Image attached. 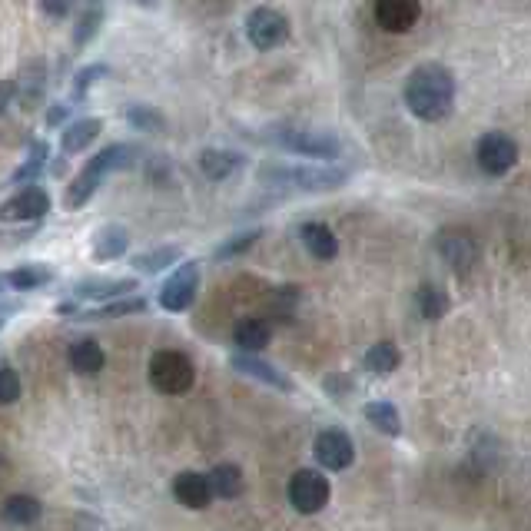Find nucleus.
Listing matches in <instances>:
<instances>
[{
	"label": "nucleus",
	"mask_w": 531,
	"mask_h": 531,
	"mask_svg": "<svg viewBox=\"0 0 531 531\" xmlns=\"http://www.w3.org/2000/svg\"><path fill=\"white\" fill-rule=\"evenodd\" d=\"M405 107L412 117L439 123L455 110V77L442 64L415 67L405 80Z\"/></svg>",
	"instance_id": "f257e3e1"
},
{
	"label": "nucleus",
	"mask_w": 531,
	"mask_h": 531,
	"mask_svg": "<svg viewBox=\"0 0 531 531\" xmlns=\"http://www.w3.org/2000/svg\"><path fill=\"white\" fill-rule=\"evenodd\" d=\"M140 150L133 147V143H110L107 150H100L97 156H90L87 166L74 176V183L67 186L64 193V206L67 210H80V206L90 203V196L100 190V183L107 180L110 173L117 170H130L133 163H137Z\"/></svg>",
	"instance_id": "f03ea898"
},
{
	"label": "nucleus",
	"mask_w": 531,
	"mask_h": 531,
	"mask_svg": "<svg viewBox=\"0 0 531 531\" xmlns=\"http://www.w3.org/2000/svg\"><path fill=\"white\" fill-rule=\"evenodd\" d=\"M263 183L273 186H293V190H306V193H319V190H339L342 183L349 180L346 170L339 166H269V170L259 173Z\"/></svg>",
	"instance_id": "7ed1b4c3"
},
{
	"label": "nucleus",
	"mask_w": 531,
	"mask_h": 531,
	"mask_svg": "<svg viewBox=\"0 0 531 531\" xmlns=\"http://www.w3.org/2000/svg\"><path fill=\"white\" fill-rule=\"evenodd\" d=\"M196 382V366L186 352L160 349L150 356V385L160 395H186Z\"/></svg>",
	"instance_id": "20e7f679"
},
{
	"label": "nucleus",
	"mask_w": 531,
	"mask_h": 531,
	"mask_svg": "<svg viewBox=\"0 0 531 531\" xmlns=\"http://www.w3.org/2000/svg\"><path fill=\"white\" fill-rule=\"evenodd\" d=\"M286 495H289V505H293L299 515H319L322 508L329 505L332 485L319 468H299V472H293V478H289Z\"/></svg>",
	"instance_id": "39448f33"
},
{
	"label": "nucleus",
	"mask_w": 531,
	"mask_h": 531,
	"mask_svg": "<svg viewBox=\"0 0 531 531\" xmlns=\"http://www.w3.org/2000/svg\"><path fill=\"white\" fill-rule=\"evenodd\" d=\"M273 140L289 153L312 156V160H336L342 153V143L336 133H322V130H306V127H283L273 133Z\"/></svg>",
	"instance_id": "423d86ee"
},
{
	"label": "nucleus",
	"mask_w": 531,
	"mask_h": 531,
	"mask_svg": "<svg viewBox=\"0 0 531 531\" xmlns=\"http://www.w3.org/2000/svg\"><path fill=\"white\" fill-rule=\"evenodd\" d=\"M289 34H293V27H289V20L283 10L276 7H253L246 14V37L249 44H253L256 50H276L283 47Z\"/></svg>",
	"instance_id": "0eeeda50"
},
{
	"label": "nucleus",
	"mask_w": 531,
	"mask_h": 531,
	"mask_svg": "<svg viewBox=\"0 0 531 531\" xmlns=\"http://www.w3.org/2000/svg\"><path fill=\"white\" fill-rule=\"evenodd\" d=\"M312 455L326 472H346L356 462V442L346 429H322L312 439Z\"/></svg>",
	"instance_id": "6e6552de"
},
{
	"label": "nucleus",
	"mask_w": 531,
	"mask_h": 531,
	"mask_svg": "<svg viewBox=\"0 0 531 531\" xmlns=\"http://www.w3.org/2000/svg\"><path fill=\"white\" fill-rule=\"evenodd\" d=\"M475 160L488 176H505L518 163V143L508 133L492 130L475 143Z\"/></svg>",
	"instance_id": "1a4fd4ad"
},
{
	"label": "nucleus",
	"mask_w": 531,
	"mask_h": 531,
	"mask_svg": "<svg viewBox=\"0 0 531 531\" xmlns=\"http://www.w3.org/2000/svg\"><path fill=\"white\" fill-rule=\"evenodd\" d=\"M196 293H200V263H183L176 266V273L160 286V306L166 312H186L196 303Z\"/></svg>",
	"instance_id": "9d476101"
},
{
	"label": "nucleus",
	"mask_w": 531,
	"mask_h": 531,
	"mask_svg": "<svg viewBox=\"0 0 531 531\" xmlns=\"http://www.w3.org/2000/svg\"><path fill=\"white\" fill-rule=\"evenodd\" d=\"M435 249H439V256L458 276H465L468 269L478 263V243L465 229H445V233H439V239H435Z\"/></svg>",
	"instance_id": "9b49d317"
},
{
	"label": "nucleus",
	"mask_w": 531,
	"mask_h": 531,
	"mask_svg": "<svg viewBox=\"0 0 531 531\" xmlns=\"http://www.w3.org/2000/svg\"><path fill=\"white\" fill-rule=\"evenodd\" d=\"M47 213H50V196L40 190V186L17 190L10 200H4V206H0V216H4L7 223H34V220H44Z\"/></svg>",
	"instance_id": "f8f14e48"
},
{
	"label": "nucleus",
	"mask_w": 531,
	"mask_h": 531,
	"mask_svg": "<svg viewBox=\"0 0 531 531\" xmlns=\"http://www.w3.org/2000/svg\"><path fill=\"white\" fill-rule=\"evenodd\" d=\"M137 289H140L137 276H127V279H80L70 293H74V299H100L107 306L117 303V299H130Z\"/></svg>",
	"instance_id": "ddd939ff"
},
{
	"label": "nucleus",
	"mask_w": 531,
	"mask_h": 531,
	"mask_svg": "<svg viewBox=\"0 0 531 531\" xmlns=\"http://www.w3.org/2000/svg\"><path fill=\"white\" fill-rule=\"evenodd\" d=\"M419 17L422 4H415V0H379L376 4V24L389 34H409L419 24Z\"/></svg>",
	"instance_id": "4468645a"
},
{
	"label": "nucleus",
	"mask_w": 531,
	"mask_h": 531,
	"mask_svg": "<svg viewBox=\"0 0 531 531\" xmlns=\"http://www.w3.org/2000/svg\"><path fill=\"white\" fill-rule=\"evenodd\" d=\"M173 495H176V502H180L183 508H190V512H203V508L213 502L210 475L180 472V475L173 478Z\"/></svg>",
	"instance_id": "2eb2a0df"
},
{
	"label": "nucleus",
	"mask_w": 531,
	"mask_h": 531,
	"mask_svg": "<svg viewBox=\"0 0 531 531\" xmlns=\"http://www.w3.org/2000/svg\"><path fill=\"white\" fill-rule=\"evenodd\" d=\"M229 366H233L239 376H249V379H256V382H263V385H273V389L279 392H293V382L286 379V372H279L276 366H269V362L263 359H256V356H236L229 359Z\"/></svg>",
	"instance_id": "dca6fc26"
},
{
	"label": "nucleus",
	"mask_w": 531,
	"mask_h": 531,
	"mask_svg": "<svg viewBox=\"0 0 531 531\" xmlns=\"http://www.w3.org/2000/svg\"><path fill=\"white\" fill-rule=\"evenodd\" d=\"M127 249H130L127 226L107 223V226H100L97 233H93V259H100V263H113V259H120Z\"/></svg>",
	"instance_id": "f3484780"
},
{
	"label": "nucleus",
	"mask_w": 531,
	"mask_h": 531,
	"mask_svg": "<svg viewBox=\"0 0 531 531\" xmlns=\"http://www.w3.org/2000/svg\"><path fill=\"white\" fill-rule=\"evenodd\" d=\"M299 239H303L306 253L312 259H319V263H329V259H336V253H339V239L326 223H316V220L303 223V229H299Z\"/></svg>",
	"instance_id": "a211bd4d"
},
{
	"label": "nucleus",
	"mask_w": 531,
	"mask_h": 531,
	"mask_svg": "<svg viewBox=\"0 0 531 531\" xmlns=\"http://www.w3.org/2000/svg\"><path fill=\"white\" fill-rule=\"evenodd\" d=\"M269 339H273V326L259 316L239 319L236 329H233V342H236V349H243V356H253V352L266 349Z\"/></svg>",
	"instance_id": "6ab92c4d"
},
{
	"label": "nucleus",
	"mask_w": 531,
	"mask_h": 531,
	"mask_svg": "<svg viewBox=\"0 0 531 531\" xmlns=\"http://www.w3.org/2000/svg\"><path fill=\"white\" fill-rule=\"evenodd\" d=\"M4 283L14 289V293H34V289L54 283V269H50L47 263H24V266L7 269Z\"/></svg>",
	"instance_id": "aec40b11"
},
{
	"label": "nucleus",
	"mask_w": 531,
	"mask_h": 531,
	"mask_svg": "<svg viewBox=\"0 0 531 531\" xmlns=\"http://www.w3.org/2000/svg\"><path fill=\"white\" fill-rule=\"evenodd\" d=\"M200 170L206 180H213V183H223L229 180L236 170H243V156L233 153V150H220V147H213V150H203L200 153Z\"/></svg>",
	"instance_id": "412c9836"
},
{
	"label": "nucleus",
	"mask_w": 531,
	"mask_h": 531,
	"mask_svg": "<svg viewBox=\"0 0 531 531\" xmlns=\"http://www.w3.org/2000/svg\"><path fill=\"white\" fill-rule=\"evenodd\" d=\"M44 87H47L44 60H30V64L24 67V74H20V80H14V90H20V107L34 110L40 97H44Z\"/></svg>",
	"instance_id": "4be33fe9"
},
{
	"label": "nucleus",
	"mask_w": 531,
	"mask_h": 531,
	"mask_svg": "<svg viewBox=\"0 0 531 531\" xmlns=\"http://www.w3.org/2000/svg\"><path fill=\"white\" fill-rule=\"evenodd\" d=\"M67 359H70V366H74V372H80V376H97V372L103 369V362H107V356H103L97 339H77L74 346H70Z\"/></svg>",
	"instance_id": "5701e85b"
},
{
	"label": "nucleus",
	"mask_w": 531,
	"mask_h": 531,
	"mask_svg": "<svg viewBox=\"0 0 531 531\" xmlns=\"http://www.w3.org/2000/svg\"><path fill=\"white\" fill-rule=\"evenodd\" d=\"M100 130H103V123L97 117H80V120H74L64 130V137H60V147H64V153H83L93 140L100 137Z\"/></svg>",
	"instance_id": "b1692460"
},
{
	"label": "nucleus",
	"mask_w": 531,
	"mask_h": 531,
	"mask_svg": "<svg viewBox=\"0 0 531 531\" xmlns=\"http://www.w3.org/2000/svg\"><path fill=\"white\" fill-rule=\"evenodd\" d=\"M362 415H366V422L372 425V429L389 435V439H399L402 435V415L392 402H385V399L369 402L366 409H362Z\"/></svg>",
	"instance_id": "393cba45"
},
{
	"label": "nucleus",
	"mask_w": 531,
	"mask_h": 531,
	"mask_svg": "<svg viewBox=\"0 0 531 531\" xmlns=\"http://www.w3.org/2000/svg\"><path fill=\"white\" fill-rule=\"evenodd\" d=\"M40 515H44V505L34 495H10L4 502V518L10 525H20V528L37 525Z\"/></svg>",
	"instance_id": "a878e982"
},
{
	"label": "nucleus",
	"mask_w": 531,
	"mask_h": 531,
	"mask_svg": "<svg viewBox=\"0 0 531 531\" xmlns=\"http://www.w3.org/2000/svg\"><path fill=\"white\" fill-rule=\"evenodd\" d=\"M180 256H183L180 246H156V249H147V253L133 256V269H140V273H147V276H160L163 269L180 263Z\"/></svg>",
	"instance_id": "bb28decb"
},
{
	"label": "nucleus",
	"mask_w": 531,
	"mask_h": 531,
	"mask_svg": "<svg viewBox=\"0 0 531 531\" xmlns=\"http://www.w3.org/2000/svg\"><path fill=\"white\" fill-rule=\"evenodd\" d=\"M44 166H47V143L37 140L27 160L20 163L14 173H10V186H20V190H30V186H37L40 173H44Z\"/></svg>",
	"instance_id": "cd10ccee"
},
{
	"label": "nucleus",
	"mask_w": 531,
	"mask_h": 531,
	"mask_svg": "<svg viewBox=\"0 0 531 531\" xmlns=\"http://www.w3.org/2000/svg\"><path fill=\"white\" fill-rule=\"evenodd\" d=\"M210 485H213V495L216 498H239V495H243V488H246L239 465H229V462L213 468V472H210Z\"/></svg>",
	"instance_id": "c85d7f7f"
},
{
	"label": "nucleus",
	"mask_w": 531,
	"mask_h": 531,
	"mask_svg": "<svg viewBox=\"0 0 531 531\" xmlns=\"http://www.w3.org/2000/svg\"><path fill=\"white\" fill-rule=\"evenodd\" d=\"M399 362H402V356L392 342H376V346L366 352V369L372 372V376H382V379L392 376V372L399 369Z\"/></svg>",
	"instance_id": "c756f323"
},
{
	"label": "nucleus",
	"mask_w": 531,
	"mask_h": 531,
	"mask_svg": "<svg viewBox=\"0 0 531 531\" xmlns=\"http://www.w3.org/2000/svg\"><path fill=\"white\" fill-rule=\"evenodd\" d=\"M419 312H422V319H442L445 312H449V293L439 286V283H422L419 286Z\"/></svg>",
	"instance_id": "7c9ffc66"
},
{
	"label": "nucleus",
	"mask_w": 531,
	"mask_h": 531,
	"mask_svg": "<svg viewBox=\"0 0 531 531\" xmlns=\"http://www.w3.org/2000/svg\"><path fill=\"white\" fill-rule=\"evenodd\" d=\"M103 24V7L100 4H90V7H83L80 10V17H77V27H74V47H87L93 37H97V30Z\"/></svg>",
	"instance_id": "2f4dec72"
},
{
	"label": "nucleus",
	"mask_w": 531,
	"mask_h": 531,
	"mask_svg": "<svg viewBox=\"0 0 531 531\" xmlns=\"http://www.w3.org/2000/svg\"><path fill=\"white\" fill-rule=\"evenodd\" d=\"M123 117H127L130 127L140 133H160L166 127V120L153 107H147V103H133V107L123 110Z\"/></svg>",
	"instance_id": "473e14b6"
},
{
	"label": "nucleus",
	"mask_w": 531,
	"mask_h": 531,
	"mask_svg": "<svg viewBox=\"0 0 531 531\" xmlns=\"http://www.w3.org/2000/svg\"><path fill=\"white\" fill-rule=\"evenodd\" d=\"M147 309V299L143 296H130V299H117V303H107L100 309L87 312L83 319H117V316H137V312Z\"/></svg>",
	"instance_id": "72a5a7b5"
},
{
	"label": "nucleus",
	"mask_w": 531,
	"mask_h": 531,
	"mask_svg": "<svg viewBox=\"0 0 531 531\" xmlns=\"http://www.w3.org/2000/svg\"><path fill=\"white\" fill-rule=\"evenodd\" d=\"M259 233H263V229H246V233L229 236L226 243H220V246L213 249V259H220V263H223V259H236V256H243L246 249L253 246L256 239H259Z\"/></svg>",
	"instance_id": "f704fd0d"
},
{
	"label": "nucleus",
	"mask_w": 531,
	"mask_h": 531,
	"mask_svg": "<svg viewBox=\"0 0 531 531\" xmlns=\"http://www.w3.org/2000/svg\"><path fill=\"white\" fill-rule=\"evenodd\" d=\"M107 74H110V67H107V64H90V67H83L80 74L74 77V90H70V103H77V100L87 97L93 83H97L100 77H107Z\"/></svg>",
	"instance_id": "c9c22d12"
},
{
	"label": "nucleus",
	"mask_w": 531,
	"mask_h": 531,
	"mask_svg": "<svg viewBox=\"0 0 531 531\" xmlns=\"http://www.w3.org/2000/svg\"><path fill=\"white\" fill-rule=\"evenodd\" d=\"M20 399V379H17V369L4 362V369H0V402L4 405H14Z\"/></svg>",
	"instance_id": "e433bc0d"
},
{
	"label": "nucleus",
	"mask_w": 531,
	"mask_h": 531,
	"mask_svg": "<svg viewBox=\"0 0 531 531\" xmlns=\"http://www.w3.org/2000/svg\"><path fill=\"white\" fill-rule=\"evenodd\" d=\"M70 100H60V103H50V110H47V127H60L67 117H70Z\"/></svg>",
	"instance_id": "4c0bfd02"
},
{
	"label": "nucleus",
	"mask_w": 531,
	"mask_h": 531,
	"mask_svg": "<svg viewBox=\"0 0 531 531\" xmlns=\"http://www.w3.org/2000/svg\"><path fill=\"white\" fill-rule=\"evenodd\" d=\"M40 10H44L47 17H67V4H40Z\"/></svg>",
	"instance_id": "58836bf2"
}]
</instances>
